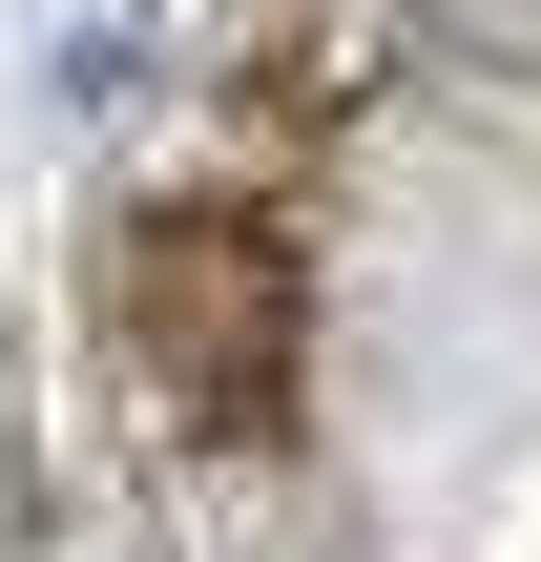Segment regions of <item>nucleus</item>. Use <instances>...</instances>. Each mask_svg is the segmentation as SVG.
Instances as JSON below:
<instances>
[{"label":"nucleus","mask_w":541,"mask_h":562,"mask_svg":"<svg viewBox=\"0 0 541 562\" xmlns=\"http://www.w3.org/2000/svg\"><path fill=\"white\" fill-rule=\"evenodd\" d=\"M125 334H146V396L188 438H271L292 417V250L250 209H146L125 229Z\"/></svg>","instance_id":"nucleus-1"},{"label":"nucleus","mask_w":541,"mask_h":562,"mask_svg":"<svg viewBox=\"0 0 541 562\" xmlns=\"http://www.w3.org/2000/svg\"><path fill=\"white\" fill-rule=\"evenodd\" d=\"M438 42H480V63H541V0H417Z\"/></svg>","instance_id":"nucleus-2"}]
</instances>
